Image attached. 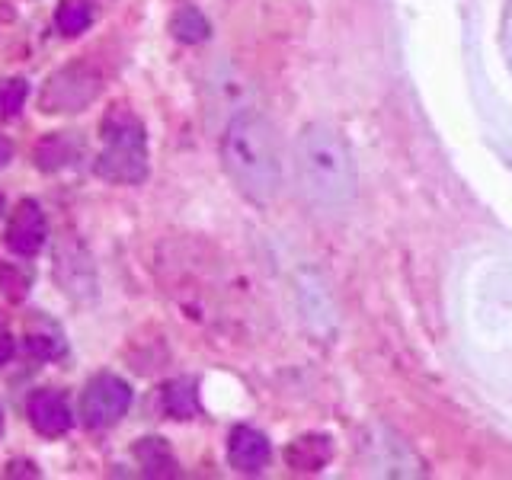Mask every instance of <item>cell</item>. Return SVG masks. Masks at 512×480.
<instances>
[{"label":"cell","mask_w":512,"mask_h":480,"mask_svg":"<svg viewBox=\"0 0 512 480\" xmlns=\"http://www.w3.org/2000/svg\"><path fill=\"white\" fill-rule=\"evenodd\" d=\"M295 173L304 202L320 215H343L356 202V164L333 125L311 122L295 141Z\"/></svg>","instance_id":"1"},{"label":"cell","mask_w":512,"mask_h":480,"mask_svg":"<svg viewBox=\"0 0 512 480\" xmlns=\"http://www.w3.org/2000/svg\"><path fill=\"white\" fill-rule=\"evenodd\" d=\"M221 164L234 186L253 202H272L282 186V157L276 128L260 112H237L224 125Z\"/></svg>","instance_id":"2"},{"label":"cell","mask_w":512,"mask_h":480,"mask_svg":"<svg viewBox=\"0 0 512 480\" xmlns=\"http://www.w3.org/2000/svg\"><path fill=\"white\" fill-rule=\"evenodd\" d=\"M96 176L109 183L135 186L148 176V135L135 112L112 109L103 122V151L93 164Z\"/></svg>","instance_id":"3"},{"label":"cell","mask_w":512,"mask_h":480,"mask_svg":"<svg viewBox=\"0 0 512 480\" xmlns=\"http://www.w3.org/2000/svg\"><path fill=\"white\" fill-rule=\"evenodd\" d=\"M96 93H100V74L87 64H68L48 77L39 106L42 112H80L96 100Z\"/></svg>","instance_id":"4"},{"label":"cell","mask_w":512,"mask_h":480,"mask_svg":"<svg viewBox=\"0 0 512 480\" xmlns=\"http://www.w3.org/2000/svg\"><path fill=\"white\" fill-rule=\"evenodd\" d=\"M132 407V388L119 375H96L84 397H80V416L90 429H106L119 423Z\"/></svg>","instance_id":"5"},{"label":"cell","mask_w":512,"mask_h":480,"mask_svg":"<svg viewBox=\"0 0 512 480\" xmlns=\"http://www.w3.org/2000/svg\"><path fill=\"white\" fill-rule=\"evenodd\" d=\"M368 464H372L375 474H388V477L423 474V461L413 455V448L384 426L375 429V439H368Z\"/></svg>","instance_id":"6"},{"label":"cell","mask_w":512,"mask_h":480,"mask_svg":"<svg viewBox=\"0 0 512 480\" xmlns=\"http://www.w3.org/2000/svg\"><path fill=\"white\" fill-rule=\"evenodd\" d=\"M45 234H48V221H45L42 205L36 199H23L20 205H16L13 218H10L7 247L16 250L20 256H32V253L42 250Z\"/></svg>","instance_id":"7"},{"label":"cell","mask_w":512,"mask_h":480,"mask_svg":"<svg viewBox=\"0 0 512 480\" xmlns=\"http://www.w3.org/2000/svg\"><path fill=\"white\" fill-rule=\"evenodd\" d=\"M26 413H29V423L36 426V432H42V436H48V439L64 436L74 423L68 400H64L58 391H48V388H39V391L29 394Z\"/></svg>","instance_id":"8"},{"label":"cell","mask_w":512,"mask_h":480,"mask_svg":"<svg viewBox=\"0 0 512 480\" xmlns=\"http://www.w3.org/2000/svg\"><path fill=\"white\" fill-rule=\"evenodd\" d=\"M269 439L253 426H237L228 439V461L240 474H260L269 464Z\"/></svg>","instance_id":"9"},{"label":"cell","mask_w":512,"mask_h":480,"mask_svg":"<svg viewBox=\"0 0 512 480\" xmlns=\"http://www.w3.org/2000/svg\"><path fill=\"white\" fill-rule=\"evenodd\" d=\"M84 151V141H80L74 132H55L39 141L36 148V167L45 173H55L61 167H71L74 160Z\"/></svg>","instance_id":"10"},{"label":"cell","mask_w":512,"mask_h":480,"mask_svg":"<svg viewBox=\"0 0 512 480\" xmlns=\"http://www.w3.org/2000/svg\"><path fill=\"white\" fill-rule=\"evenodd\" d=\"M132 455L141 464V471L148 477H173L176 474V458L170 445L160 436H144L132 445Z\"/></svg>","instance_id":"11"},{"label":"cell","mask_w":512,"mask_h":480,"mask_svg":"<svg viewBox=\"0 0 512 480\" xmlns=\"http://www.w3.org/2000/svg\"><path fill=\"white\" fill-rule=\"evenodd\" d=\"M288 468L295 471H320L330 461V439L327 436H301L285 448Z\"/></svg>","instance_id":"12"},{"label":"cell","mask_w":512,"mask_h":480,"mask_svg":"<svg viewBox=\"0 0 512 480\" xmlns=\"http://www.w3.org/2000/svg\"><path fill=\"white\" fill-rule=\"evenodd\" d=\"M160 400H164V410L173 420H192V416L199 413V388L192 378L167 381L164 391H160Z\"/></svg>","instance_id":"13"},{"label":"cell","mask_w":512,"mask_h":480,"mask_svg":"<svg viewBox=\"0 0 512 480\" xmlns=\"http://www.w3.org/2000/svg\"><path fill=\"white\" fill-rule=\"evenodd\" d=\"M26 349H29V356H32V359H42V362L58 359L61 352H64L61 330H58L48 317L32 320L29 330H26Z\"/></svg>","instance_id":"14"},{"label":"cell","mask_w":512,"mask_h":480,"mask_svg":"<svg viewBox=\"0 0 512 480\" xmlns=\"http://www.w3.org/2000/svg\"><path fill=\"white\" fill-rule=\"evenodd\" d=\"M170 32H173V39H180L186 45H199L212 36V23H208L205 13L196 7H180L170 16Z\"/></svg>","instance_id":"15"},{"label":"cell","mask_w":512,"mask_h":480,"mask_svg":"<svg viewBox=\"0 0 512 480\" xmlns=\"http://www.w3.org/2000/svg\"><path fill=\"white\" fill-rule=\"evenodd\" d=\"M55 23L64 36H80L93 23V0H61L55 10Z\"/></svg>","instance_id":"16"},{"label":"cell","mask_w":512,"mask_h":480,"mask_svg":"<svg viewBox=\"0 0 512 480\" xmlns=\"http://www.w3.org/2000/svg\"><path fill=\"white\" fill-rule=\"evenodd\" d=\"M29 96V84L23 77H10V80H0V119H13L20 116V109Z\"/></svg>","instance_id":"17"},{"label":"cell","mask_w":512,"mask_h":480,"mask_svg":"<svg viewBox=\"0 0 512 480\" xmlns=\"http://www.w3.org/2000/svg\"><path fill=\"white\" fill-rule=\"evenodd\" d=\"M0 288L10 301H23L29 292V272L23 266H13L0 260Z\"/></svg>","instance_id":"18"},{"label":"cell","mask_w":512,"mask_h":480,"mask_svg":"<svg viewBox=\"0 0 512 480\" xmlns=\"http://www.w3.org/2000/svg\"><path fill=\"white\" fill-rule=\"evenodd\" d=\"M10 356H13V340L7 330H0V365L10 362Z\"/></svg>","instance_id":"19"},{"label":"cell","mask_w":512,"mask_h":480,"mask_svg":"<svg viewBox=\"0 0 512 480\" xmlns=\"http://www.w3.org/2000/svg\"><path fill=\"white\" fill-rule=\"evenodd\" d=\"M10 154H13V144L4 138V135H0V167H4L7 164V160H10Z\"/></svg>","instance_id":"20"},{"label":"cell","mask_w":512,"mask_h":480,"mask_svg":"<svg viewBox=\"0 0 512 480\" xmlns=\"http://www.w3.org/2000/svg\"><path fill=\"white\" fill-rule=\"evenodd\" d=\"M0 429H4V413H0Z\"/></svg>","instance_id":"21"}]
</instances>
